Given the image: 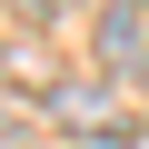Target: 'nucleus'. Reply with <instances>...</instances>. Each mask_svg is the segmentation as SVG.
Masks as SVG:
<instances>
[{
    "instance_id": "f257e3e1",
    "label": "nucleus",
    "mask_w": 149,
    "mask_h": 149,
    "mask_svg": "<svg viewBox=\"0 0 149 149\" xmlns=\"http://www.w3.org/2000/svg\"><path fill=\"white\" fill-rule=\"evenodd\" d=\"M100 60H109V80H139V70H149V20H139V0H109Z\"/></svg>"
},
{
    "instance_id": "f03ea898",
    "label": "nucleus",
    "mask_w": 149,
    "mask_h": 149,
    "mask_svg": "<svg viewBox=\"0 0 149 149\" xmlns=\"http://www.w3.org/2000/svg\"><path fill=\"white\" fill-rule=\"evenodd\" d=\"M50 119H70V129H129V109H119L109 80H60L50 90Z\"/></svg>"
},
{
    "instance_id": "7ed1b4c3",
    "label": "nucleus",
    "mask_w": 149,
    "mask_h": 149,
    "mask_svg": "<svg viewBox=\"0 0 149 149\" xmlns=\"http://www.w3.org/2000/svg\"><path fill=\"white\" fill-rule=\"evenodd\" d=\"M30 10H40V20H70V10H80V0H30Z\"/></svg>"
}]
</instances>
